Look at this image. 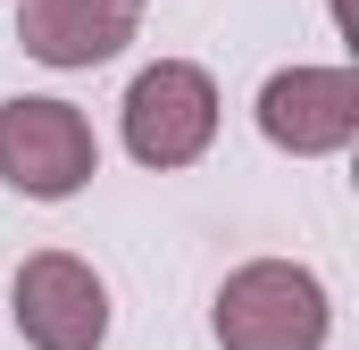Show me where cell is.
I'll list each match as a JSON object with an SVG mask.
<instances>
[{"label":"cell","instance_id":"277c9868","mask_svg":"<svg viewBox=\"0 0 359 350\" xmlns=\"http://www.w3.org/2000/svg\"><path fill=\"white\" fill-rule=\"evenodd\" d=\"M17 334L34 350H100L109 342V284L76 251H34L17 267Z\"/></svg>","mask_w":359,"mask_h":350},{"label":"cell","instance_id":"5b68a950","mask_svg":"<svg viewBox=\"0 0 359 350\" xmlns=\"http://www.w3.org/2000/svg\"><path fill=\"white\" fill-rule=\"evenodd\" d=\"M259 134L292 159H334L359 134V76L351 67H284L259 84Z\"/></svg>","mask_w":359,"mask_h":350},{"label":"cell","instance_id":"8992f818","mask_svg":"<svg viewBox=\"0 0 359 350\" xmlns=\"http://www.w3.org/2000/svg\"><path fill=\"white\" fill-rule=\"evenodd\" d=\"M17 42L42 67H100V59H117L134 42V8L126 0H25Z\"/></svg>","mask_w":359,"mask_h":350},{"label":"cell","instance_id":"7a4b0ae2","mask_svg":"<svg viewBox=\"0 0 359 350\" xmlns=\"http://www.w3.org/2000/svg\"><path fill=\"white\" fill-rule=\"evenodd\" d=\"M100 175V142H92L84 108L67 100H0V183H17L25 200H67Z\"/></svg>","mask_w":359,"mask_h":350},{"label":"cell","instance_id":"52a82bcc","mask_svg":"<svg viewBox=\"0 0 359 350\" xmlns=\"http://www.w3.org/2000/svg\"><path fill=\"white\" fill-rule=\"evenodd\" d=\"M126 8H142V0H126Z\"/></svg>","mask_w":359,"mask_h":350},{"label":"cell","instance_id":"3957f363","mask_svg":"<svg viewBox=\"0 0 359 350\" xmlns=\"http://www.w3.org/2000/svg\"><path fill=\"white\" fill-rule=\"evenodd\" d=\"M217 142V84L192 59H159L126 84V150L142 167H192Z\"/></svg>","mask_w":359,"mask_h":350},{"label":"cell","instance_id":"6da1fadb","mask_svg":"<svg viewBox=\"0 0 359 350\" xmlns=\"http://www.w3.org/2000/svg\"><path fill=\"white\" fill-rule=\"evenodd\" d=\"M334 326L326 284L292 259H251L217 284V342L226 350H318Z\"/></svg>","mask_w":359,"mask_h":350}]
</instances>
